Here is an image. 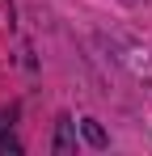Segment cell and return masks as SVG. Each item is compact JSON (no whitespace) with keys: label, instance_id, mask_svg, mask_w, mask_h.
<instances>
[{"label":"cell","instance_id":"6da1fadb","mask_svg":"<svg viewBox=\"0 0 152 156\" xmlns=\"http://www.w3.org/2000/svg\"><path fill=\"white\" fill-rule=\"evenodd\" d=\"M9 148H13V152H17V139H13V135H9V122H4V118H0V152H9Z\"/></svg>","mask_w":152,"mask_h":156},{"label":"cell","instance_id":"7a4b0ae2","mask_svg":"<svg viewBox=\"0 0 152 156\" xmlns=\"http://www.w3.org/2000/svg\"><path fill=\"white\" fill-rule=\"evenodd\" d=\"M85 131H89V139H93V144H106V135H101L97 122H85Z\"/></svg>","mask_w":152,"mask_h":156}]
</instances>
